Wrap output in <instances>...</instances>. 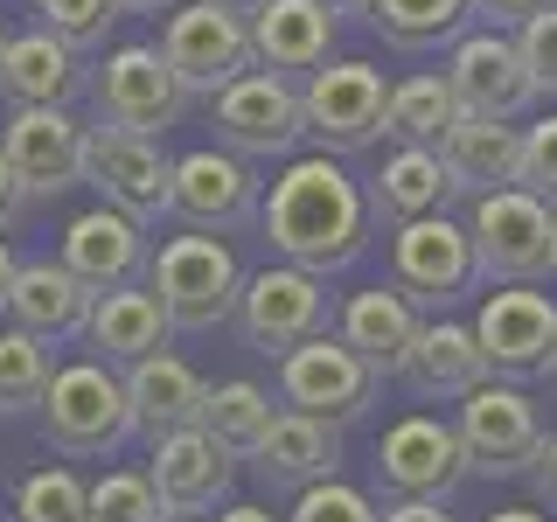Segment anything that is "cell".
Returning <instances> with one entry per match:
<instances>
[{
    "mask_svg": "<svg viewBox=\"0 0 557 522\" xmlns=\"http://www.w3.org/2000/svg\"><path fill=\"white\" fill-rule=\"evenodd\" d=\"M258 223H265V244L286 265L300 272H342L362 258L370 244V202H362V182L342 167V153H286V167L272 174L265 202H258Z\"/></svg>",
    "mask_w": 557,
    "mask_h": 522,
    "instance_id": "1",
    "label": "cell"
},
{
    "mask_svg": "<svg viewBox=\"0 0 557 522\" xmlns=\"http://www.w3.org/2000/svg\"><path fill=\"white\" fill-rule=\"evenodd\" d=\"M42 439L63 452V460H104L133 439V405H126V376L112 362H63L49 370L42 390Z\"/></svg>",
    "mask_w": 557,
    "mask_h": 522,
    "instance_id": "2",
    "label": "cell"
},
{
    "mask_svg": "<svg viewBox=\"0 0 557 522\" xmlns=\"http://www.w3.org/2000/svg\"><path fill=\"white\" fill-rule=\"evenodd\" d=\"M147 286H153L174 335H209V327L231 321L244 265L223 237L188 231V237H168L161 251H147Z\"/></svg>",
    "mask_w": 557,
    "mask_h": 522,
    "instance_id": "3",
    "label": "cell"
},
{
    "mask_svg": "<svg viewBox=\"0 0 557 522\" xmlns=\"http://www.w3.org/2000/svg\"><path fill=\"white\" fill-rule=\"evenodd\" d=\"M467 244H474V278L509 286V278H550L557 272V237H550V202L530 196L522 182L467 196Z\"/></svg>",
    "mask_w": 557,
    "mask_h": 522,
    "instance_id": "4",
    "label": "cell"
},
{
    "mask_svg": "<svg viewBox=\"0 0 557 522\" xmlns=\"http://www.w3.org/2000/svg\"><path fill=\"white\" fill-rule=\"evenodd\" d=\"M161 63L174 70L188 98H216L231 77L251 70V28H244V8H223V0H174L161 22Z\"/></svg>",
    "mask_w": 557,
    "mask_h": 522,
    "instance_id": "5",
    "label": "cell"
},
{
    "mask_svg": "<svg viewBox=\"0 0 557 522\" xmlns=\"http://www.w3.org/2000/svg\"><path fill=\"white\" fill-rule=\"evenodd\" d=\"M383 376L356 356L342 335H307L278 356V405L286 411H307V418H327V425H348L376 405Z\"/></svg>",
    "mask_w": 557,
    "mask_h": 522,
    "instance_id": "6",
    "label": "cell"
},
{
    "mask_svg": "<svg viewBox=\"0 0 557 522\" xmlns=\"http://www.w3.org/2000/svg\"><path fill=\"white\" fill-rule=\"evenodd\" d=\"M383 70L376 63H356V57H342V63H313L307 77H300V126L307 139L321 153H362V147H376L383 139Z\"/></svg>",
    "mask_w": 557,
    "mask_h": 522,
    "instance_id": "7",
    "label": "cell"
},
{
    "mask_svg": "<svg viewBox=\"0 0 557 522\" xmlns=\"http://www.w3.org/2000/svg\"><path fill=\"white\" fill-rule=\"evenodd\" d=\"M391 286L405 293L418 313H440L453 300H467V293L481 286L467 223H453L446 209L411 216V223H391Z\"/></svg>",
    "mask_w": 557,
    "mask_h": 522,
    "instance_id": "8",
    "label": "cell"
},
{
    "mask_svg": "<svg viewBox=\"0 0 557 522\" xmlns=\"http://www.w3.org/2000/svg\"><path fill=\"white\" fill-rule=\"evenodd\" d=\"M231 321H237V335L244 348H258V356H286L293 341H307V335H321L327 321H335V307H327V278L321 272H300V265H265V272H251L237 286V307H231Z\"/></svg>",
    "mask_w": 557,
    "mask_h": 522,
    "instance_id": "9",
    "label": "cell"
},
{
    "mask_svg": "<svg viewBox=\"0 0 557 522\" xmlns=\"http://www.w3.org/2000/svg\"><path fill=\"white\" fill-rule=\"evenodd\" d=\"M216 147L244 153V161H286V153H300V84L278 77V70H244V77H231L216 98Z\"/></svg>",
    "mask_w": 557,
    "mask_h": 522,
    "instance_id": "10",
    "label": "cell"
},
{
    "mask_svg": "<svg viewBox=\"0 0 557 522\" xmlns=\"http://www.w3.org/2000/svg\"><path fill=\"white\" fill-rule=\"evenodd\" d=\"M91 104H98V126L161 139L168 126H182L188 91L174 84V70L161 63L153 42H119V49H104V63L91 77Z\"/></svg>",
    "mask_w": 557,
    "mask_h": 522,
    "instance_id": "11",
    "label": "cell"
},
{
    "mask_svg": "<svg viewBox=\"0 0 557 522\" xmlns=\"http://www.w3.org/2000/svg\"><path fill=\"white\" fill-rule=\"evenodd\" d=\"M460 405V452H467V474H522V467L536 460V446H544V418H536V405L516 390L509 376H481L467 397H453Z\"/></svg>",
    "mask_w": 557,
    "mask_h": 522,
    "instance_id": "12",
    "label": "cell"
},
{
    "mask_svg": "<svg viewBox=\"0 0 557 522\" xmlns=\"http://www.w3.org/2000/svg\"><path fill=\"white\" fill-rule=\"evenodd\" d=\"M474 341L487 356V376H509V383L550 376V356H557L550 293H536V278H509V286L487 293V307L474 313Z\"/></svg>",
    "mask_w": 557,
    "mask_h": 522,
    "instance_id": "13",
    "label": "cell"
},
{
    "mask_svg": "<svg viewBox=\"0 0 557 522\" xmlns=\"http://www.w3.org/2000/svg\"><path fill=\"white\" fill-rule=\"evenodd\" d=\"M84 182L98 188V202L126 209L133 223H161V216H168L174 153H168L153 133L91 126V133H84Z\"/></svg>",
    "mask_w": 557,
    "mask_h": 522,
    "instance_id": "14",
    "label": "cell"
},
{
    "mask_svg": "<svg viewBox=\"0 0 557 522\" xmlns=\"http://www.w3.org/2000/svg\"><path fill=\"white\" fill-rule=\"evenodd\" d=\"M168 216L182 223V231H237V223L258 216V174L244 153L231 147H196L174 161V182H168Z\"/></svg>",
    "mask_w": 557,
    "mask_h": 522,
    "instance_id": "15",
    "label": "cell"
},
{
    "mask_svg": "<svg viewBox=\"0 0 557 522\" xmlns=\"http://www.w3.org/2000/svg\"><path fill=\"white\" fill-rule=\"evenodd\" d=\"M84 133L70 119V104H14L8 126H0V153H8L22 196H63V188L84 182Z\"/></svg>",
    "mask_w": 557,
    "mask_h": 522,
    "instance_id": "16",
    "label": "cell"
},
{
    "mask_svg": "<svg viewBox=\"0 0 557 522\" xmlns=\"http://www.w3.org/2000/svg\"><path fill=\"white\" fill-rule=\"evenodd\" d=\"M446 84H453V98H460V112H474V119H509V126H522V119L536 112V84H530V70H522V49H516V35H502V28L453 35Z\"/></svg>",
    "mask_w": 557,
    "mask_h": 522,
    "instance_id": "17",
    "label": "cell"
},
{
    "mask_svg": "<svg viewBox=\"0 0 557 522\" xmlns=\"http://www.w3.org/2000/svg\"><path fill=\"white\" fill-rule=\"evenodd\" d=\"M467 481V452H460V432L440 425V418L411 411L397 418L391 432L376 439V487L383 495H453Z\"/></svg>",
    "mask_w": 557,
    "mask_h": 522,
    "instance_id": "18",
    "label": "cell"
},
{
    "mask_svg": "<svg viewBox=\"0 0 557 522\" xmlns=\"http://www.w3.org/2000/svg\"><path fill=\"white\" fill-rule=\"evenodd\" d=\"M147 481L161 495L168 515H209L231 501V452L209 439L202 425H174V432H153V460H147Z\"/></svg>",
    "mask_w": 557,
    "mask_h": 522,
    "instance_id": "19",
    "label": "cell"
},
{
    "mask_svg": "<svg viewBox=\"0 0 557 522\" xmlns=\"http://www.w3.org/2000/svg\"><path fill=\"white\" fill-rule=\"evenodd\" d=\"M244 28H251V63L278 77H307L335 49V14L321 0H251Z\"/></svg>",
    "mask_w": 557,
    "mask_h": 522,
    "instance_id": "20",
    "label": "cell"
},
{
    "mask_svg": "<svg viewBox=\"0 0 557 522\" xmlns=\"http://www.w3.org/2000/svg\"><path fill=\"white\" fill-rule=\"evenodd\" d=\"M147 251H153V244H147V223H133L126 209H112V202L70 216V231H63V265L77 272L91 293L139 278V272H147Z\"/></svg>",
    "mask_w": 557,
    "mask_h": 522,
    "instance_id": "21",
    "label": "cell"
},
{
    "mask_svg": "<svg viewBox=\"0 0 557 522\" xmlns=\"http://www.w3.org/2000/svg\"><path fill=\"white\" fill-rule=\"evenodd\" d=\"M14 327L42 335L49 348L57 341H77L84 335V313H91V286L63 265V258H35V265H14L8 278V300H0Z\"/></svg>",
    "mask_w": 557,
    "mask_h": 522,
    "instance_id": "22",
    "label": "cell"
},
{
    "mask_svg": "<svg viewBox=\"0 0 557 522\" xmlns=\"http://www.w3.org/2000/svg\"><path fill=\"white\" fill-rule=\"evenodd\" d=\"M244 460L258 467V481H265V487H278V495L293 487V495H300L307 481H327V474L342 467V425L278 405L272 425H265V439L244 452Z\"/></svg>",
    "mask_w": 557,
    "mask_h": 522,
    "instance_id": "23",
    "label": "cell"
},
{
    "mask_svg": "<svg viewBox=\"0 0 557 522\" xmlns=\"http://www.w3.org/2000/svg\"><path fill=\"white\" fill-rule=\"evenodd\" d=\"M84 341H91V356H98V362L126 370V362L153 356V348H168V341H174V327H168L161 300H153V286L126 278V286L91 293V313H84Z\"/></svg>",
    "mask_w": 557,
    "mask_h": 522,
    "instance_id": "24",
    "label": "cell"
},
{
    "mask_svg": "<svg viewBox=\"0 0 557 522\" xmlns=\"http://www.w3.org/2000/svg\"><path fill=\"white\" fill-rule=\"evenodd\" d=\"M397 376H405L425 405H453V397H467L487 376V356H481V341H474L467 321H418Z\"/></svg>",
    "mask_w": 557,
    "mask_h": 522,
    "instance_id": "25",
    "label": "cell"
},
{
    "mask_svg": "<svg viewBox=\"0 0 557 522\" xmlns=\"http://www.w3.org/2000/svg\"><path fill=\"white\" fill-rule=\"evenodd\" d=\"M440 167H446V188H453V196H487V188H509L516 167H522V126L460 112V126L440 139Z\"/></svg>",
    "mask_w": 557,
    "mask_h": 522,
    "instance_id": "26",
    "label": "cell"
},
{
    "mask_svg": "<svg viewBox=\"0 0 557 522\" xmlns=\"http://www.w3.org/2000/svg\"><path fill=\"white\" fill-rule=\"evenodd\" d=\"M418 321H425V313H418L397 286H362V293H348V300L335 307V335L356 348V356L370 362L383 383L397 376V362H405Z\"/></svg>",
    "mask_w": 557,
    "mask_h": 522,
    "instance_id": "27",
    "label": "cell"
},
{
    "mask_svg": "<svg viewBox=\"0 0 557 522\" xmlns=\"http://www.w3.org/2000/svg\"><path fill=\"white\" fill-rule=\"evenodd\" d=\"M77 91H84V57L49 28L0 42V98L8 104H70Z\"/></svg>",
    "mask_w": 557,
    "mask_h": 522,
    "instance_id": "28",
    "label": "cell"
},
{
    "mask_svg": "<svg viewBox=\"0 0 557 522\" xmlns=\"http://www.w3.org/2000/svg\"><path fill=\"white\" fill-rule=\"evenodd\" d=\"M202 397L209 383L188 370L182 356H168V348H153V356L126 362V405H133V432H174V425H196L202 418Z\"/></svg>",
    "mask_w": 557,
    "mask_h": 522,
    "instance_id": "29",
    "label": "cell"
},
{
    "mask_svg": "<svg viewBox=\"0 0 557 522\" xmlns=\"http://www.w3.org/2000/svg\"><path fill=\"white\" fill-rule=\"evenodd\" d=\"M362 202H370V223H411V216H432V209H446L453 188H446L440 147H405V139H397V147L383 153L376 182L362 188Z\"/></svg>",
    "mask_w": 557,
    "mask_h": 522,
    "instance_id": "30",
    "label": "cell"
},
{
    "mask_svg": "<svg viewBox=\"0 0 557 522\" xmlns=\"http://www.w3.org/2000/svg\"><path fill=\"white\" fill-rule=\"evenodd\" d=\"M453 126H460V98H453L446 70H418L383 98V133L405 139V147H440Z\"/></svg>",
    "mask_w": 557,
    "mask_h": 522,
    "instance_id": "31",
    "label": "cell"
},
{
    "mask_svg": "<svg viewBox=\"0 0 557 522\" xmlns=\"http://www.w3.org/2000/svg\"><path fill=\"white\" fill-rule=\"evenodd\" d=\"M272 411H278V405H272V390H265V383L231 376V383H216V390L202 397V418H196V425H202V432H209V439H216L223 452H231V460H244V452L265 439Z\"/></svg>",
    "mask_w": 557,
    "mask_h": 522,
    "instance_id": "32",
    "label": "cell"
},
{
    "mask_svg": "<svg viewBox=\"0 0 557 522\" xmlns=\"http://www.w3.org/2000/svg\"><path fill=\"white\" fill-rule=\"evenodd\" d=\"M362 14H370V28L391 49H405V57L440 49V42H453V35L467 28V0H370Z\"/></svg>",
    "mask_w": 557,
    "mask_h": 522,
    "instance_id": "33",
    "label": "cell"
},
{
    "mask_svg": "<svg viewBox=\"0 0 557 522\" xmlns=\"http://www.w3.org/2000/svg\"><path fill=\"white\" fill-rule=\"evenodd\" d=\"M49 341L42 335H28V327H0V418H22L42 405V390H49Z\"/></svg>",
    "mask_w": 557,
    "mask_h": 522,
    "instance_id": "34",
    "label": "cell"
},
{
    "mask_svg": "<svg viewBox=\"0 0 557 522\" xmlns=\"http://www.w3.org/2000/svg\"><path fill=\"white\" fill-rule=\"evenodd\" d=\"M14 522H84V481L70 467H35L14 487Z\"/></svg>",
    "mask_w": 557,
    "mask_h": 522,
    "instance_id": "35",
    "label": "cell"
},
{
    "mask_svg": "<svg viewBox=\"0 0 557 522\" xmlns=\"http://www.w3.org/2000/svg\"><path fill=\"white\" fill-rule=\"evenodd\" d=\"M84 522H168L147 474H104L84 487Z\"/></svg>",
    "mask_w": 557,
    "mask_h": 522,
    "instance_id": "36",
    "label": "cell"
},
{
    "mask_svg": "<svg viewBox=\"0 0 557 522\" xmlns=\"http://www.w3.org/2000/svg\"><path fill=\"white\" fill-rule=\"evenodd\" d=\"M35 14H42V28L57 35V42H70L77 57H91V49H104V35L119 22V0H35Z\"/></svg>",
    "mask_w": 557,
    "mask_h": 522,
    "instance_id": "37",
    "label": "cell"
},
{
    "mask_svg": "<svg viewBox=\"0 0 557 522\" xmlns=\"http://www.w3.org/2000/svg\"><path fill=\"white\" fill-rule=\"evenodd\" d=\"M509 35H516V49H522V70H530L536 98H557V0H544L536 14H522Z\"/></svg>",
    "mask_w": 557,
    "mask_h": 522,
    "instance_id": "38",
    "label": "cell"
},
{
    "mask_svg": "<svg viewBox=\"0 0 557 522\" xmlns=\"http://www.w3.org/2000/svg\"><path fill=\"white\" fill-rule=\"evenodd\" d=\"M286 522H376V501L362 495V487H348V481H307L300 487V501L286 509Z\"/></svg>",
    "mask_w": 557,
    "mask_h": 522,
    "instance_id": "39",
    "label": "cell"
},
{
    "mask_svg": "<svg viewBox=\"0 0 557 522\" xmlns=\"http://www.w3.org/2000/svg\"><path fill=\"white\" fill-rule=\"evenodd\" d=\"M516 182L530 188V196L557 202V112H544L536 126H522V167H516Z\"/></svg>",
    "mask_w": 557,
    "mask_h": 522,
    "instance_id": "40",
    "label": "cell"
},
{
    "mask_svg": "<svg viewBox=\"0 0 557 522\" xmlns=\"http://www.w3.org/2000/svg\"><path fill=\"white\" fill-rule=\"evenodd\" d=\"M522 474H530V487H536V509L557 515V439L550 432H544V446H536V460L522 467Z\"/></svg>",
    "mask_w": 557,
    "mask_h": 522,
    "instance_id": "41",
    "label": "cell"
},
{
    "mask_svg": "<svg viewBox=\"0 0 557 522\" xmlns=\"http://www.w3.org/2000/svg\"><path fill=\"white\" fill-rule=\"evenodd\" d=\"M536 8H544V0H467V22H487V28L509 35L522 14H536Z\"/></svg>",
    "mask_w": 557,
    "mask_h": 522,
    "instance_id": "42",
    "label": "cell"
},
{
    "mask_svg": "<svg viewBox=\"0 0 557 522\" xmlns=\"http://www.w3.org/2000/svg\"><path fill=\"white\" fill-rule=\"evenodd\" d=\"M376 522H453L440 495H391V509H376Z\"/></svg>",
    "mask_w": 557,
    "mask_h": 522,
    "instance_id": "43",
    "label": "cell"
},
{
    "mask_svg": "<svg viewBox=\"0 0 557 522\" xmlns=\"http://www.w3.org/2000/svg\"><path fill=\"white\" fill-rule=\"evenodd\" d=\"M28 209V196H22V182H14V167H8V153H0V231H8L14 216Z\"/></svg>",
    "mask_w": 557,
    "mask_h": 522,
    "instance_id": "44",
    "label": "cell"
},
{
    "mask_svg": "<svg viewBox=\"0 0 557 522\" xmlns=\"http://www.w3.org/2000/svg\"><path fill=\"white\" fill-rule=\"evenodd\" d=\"M202 522H286V515H272V509H258V501H223V509H209Z\"/></svg>",
    "mask_w": 557,
    "mask_h": 522,
    "instance_id": "45",
    "label": "cell"
},
{
    "mask_svg": "<svg viewBox=\"0 0 557 522\" xmlns=\"http://www.w3.org/2000/svg\"><path fill=\"white\" fill-rule=\"evenodd\" d=\"M14 265H22V258H14V244H8V231H0V300H8V278H14Z\"/></svg>",
    "mask_w": 557,
    "mask_h": 522,
    "instance_id": "46",
    "label": "cell"
},
{
    "mask_svg": "<svg viewBox=\"0 0 557 522\" xmlns=\"http://www.w3.org/2000/svg\"><path fill=\"white\" fill-rule=\"evenodd\" d=\"M174 0H119V14H168Z\"/></svg>",
    "mask_w": 557,
    "mask_h": 522,
    "instance_id": "47",
    "label": "cell"
},
{
    "mask_svg": "<svg viewBox=\"0 0 557 522\" xmlns=\"http://www.w3.org/2000/svg\"><path fill=\"white\" fill-rule=\"evenodd\" d=\"M487 522H550V515H544V509H495Z\"/></svg>",
    "mask_w": 557,
    "mask_h": 522,
    "instance_id": "48",
    "label": "cell"
},
{
    "mask_svg": "<svg viewBox=\"0 0 557 522\" xmlns=\"http://www.w3.org/2000/svg\"><path fill=\"white\" fill-rule=\"evenodd\" d=\"M321 8H327V14H362L370 0H321Z\"/></svg>",
    "mask_w": 557,
    "mask_h": 522,
    "instance_id": "49",
    "label": "cell"
},
{
    "mask_svg": "<svg viewBox=\"0 0 557 522\" xmlns=\"http://www.w3.org/2000/svg\"><path fill=\"white\" fill-rule=\"evenodd\" d=\"M550 237H557V202H550Z\"/></svg>",
    "mask_w": 557,
    "mask_h": 522,
    "instance_id": "50",
    "label": "cell"
},
{
    "mask_svg": "<svg viewBox=\"0 0 557 522\" xmlns=\"http://www.w3.org/2000/svg\"><path fill=\"white\" fill-rule=\"evenodd\" d=\"M223 8H251V0H223Z\"/></svg>",
    "mask_w": 557,
    "mask_h": 522,
    "instance_id": "51",
    "label": "cell"
},
{
    "mask_svg": "<svg viewBox=\"0 0 557 522\" xmlns=\"http://www.w3.org/2000/svg\"><path fill=\"white\" fill-rule=\"evenodd\" d=\"M550 376H557V356H550Z\"/></svg>",
    "mask_w": 557,
    "mask_h": 522,
    "instance_id": "52",
    "label": "cell"
},
{
    "mask_svg": "<svg viewBox=\"0 0 557 522\" xmlns=\"http://www.w3.org/2000/svg\"><path fill=\"white\" fill-rule=\"evenodd\" d=\"M0 42H8V35H0Z\"/></svg>",
    "mask_w": 557,
    "mask_h": 522,
    "instance_id": "53",
    "label": "cell"
}]
</instances>
